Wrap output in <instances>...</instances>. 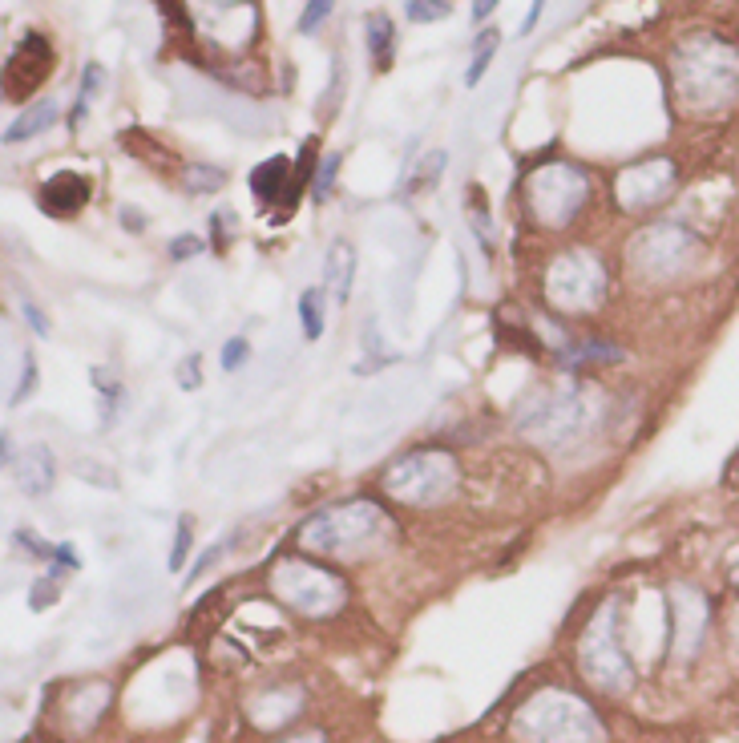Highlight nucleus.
Masks as SVG:
<instances>
[{
    "mask_svg": "<svg viewBox=\"0 0 739 743\" xmlns=\"http://www.w3.org/2000/svg\"><path fill=\"white\" fill-rule=\"evenodd\" d=\"M675 89L687 110H719L739 89V53L719 37H691L675 53Z\"/></svg>",
    "mask_w": 739,
    "mask_h": 743,
    "instance_id": "f257e3e1",
    "label": "nucleus"
},
{
    "mask_svg": "<svg viewBox=\"0 0 739 743\" xmlns=\"http://www.w3.org/2000/svg\"><path fill=\"white\" fill-rule=\"evenodd\" d=\"M590 194V182L578 166L570 162H550L542 170H534L530 186H525V198H530V210L546 223V227H566L582 202Z\"/></svg>",
    "mask_w": 739,
    "mask_h": 743,
    "instance_id": "f03ea898",
    "label": "nucleus"
},
{
    "mask_svg": "<svg viewBox=\"0 0 739 743\" xmlns=\"http://www.w3.org/2000/svg\"><path fill=\"white\" fill-rule=\"evenodd\" d=\"M457 485V469L445 453H412L404 461H396L384 477V489L408 505H433L445 501Z\"/></svg>",
    "mask_w": 739,
    "mask_h": 743,
    "instance_id": "7ed1b4c3",
    "label": "nucleus"
},
{
    "mask_svg": "<svg viewBox=\"0 0 739 743\" xmlns=\"http://www.w3.org/2000/svg\"><path fill=\"white\" fill-rule=\"evenodd\" d=\"M546 295L562 311H590L606 295V271L590 251H570L550 267Z\"/></svg>",
    "mask_w": 739,
    "mask_h": 743,
    "instance_id": "20e7f679",
    "label": "nucleus"
},
{
    "mask_svg": "<svg viewBox=\"0 0 739 743\" xmlns=\"http://www.w3.org/2000/svg\"><path fill=\"white\" fill-rule=\"evenodd\" d=\"M671 190H675L671 158H647V162H635L630 170L618 174V202H622V210H635V215L663 202Z\"/></svg>",
    "mask_w": 739,
    "mask_h": 743,
    "instance_id": "39448f33",
    "label": "nucleus"
},
{
    "mask_svg": "<svg viewBox=\"0 0 739 743\" xmlns=\"http://www.w3.org/2000/svg\"><path fill=\"white\" fill-rule=\"evenodd\" d=\"M53 69V49L41 33H25L21 45L13 49L9 65H5V97L9 101H25L41 81L45 73Z\"/></svg>",
    "mask_w": 739,
    "mask_h": 743,
    "instance_id": "423d86ee",
    "label": "nucleus"
},
{
    "mask_svg": "<svg viewBox=\"0 0 739 743\" xmlns=\"http://www.w3.org/2000/svg\"><path fill=\"white\" fill-rule=\"evenodd\" d=\"M691 247V235H683L679 227H659V231H647L639 239V251H635V267L651 279H667L683 267V255Z\"/></svg>",
    "mask_w": 739,
    "mask_h": 743,
    "instance_id": "0eeeda50",
    "label": "nucleus"
},
{
    "mask_svg": "<svg viewBox=\"0 0 739 743\" xmlns=\"http://www.w3.org/2000/svg\"><path fill=\"white\" fill-rule=\"evenodd\" d=\"M85 202H89V178H85V174L61 170V174H53V178L41 186V206L49 210V215H57V219L77 215Z\"/></svg>",
    "mask_w": 739,
    "mask_h": 743,
    "instance_id": "6e6552de",
    "label": "nucleus"
},
{
    "mask_svg": "<svg viewBox=\"0 0 739 743\" xmlns=\"http://www.w3.org/2000/svg\"><path fill=\"white\" fill-rule=\"evenodd\" d=\"M13 477H17L21 493H29V497H45V493L53 489V477H57V469H53V453H49L45 445H29V449L17 457Z\"/></svg>",
    "mask_w": 739,
    "mask_h": 743,
    "instance_id": "1a4fd4ad",
    "label": "nucleus"
},
{
    "mask_svg": "<svg viewBox=\"0 0 739 743\" xmlns=\"http://www.w3.org/2000/svg\"><path fill=\"white\" fill-rule=\"evenodd\" d=\"M291 162L283 158V154H275V158H267V162H259L255 170H251V194L263 202V206H275V202H287V190H291Z\"/></svg>",
    "mask_w": 739,
    "mask_h": 743,
    "instance_id": "9d476101",
    "label": "nucleus"
},
{
    "mask_svg": "<svg viewBox=\"0 0 739 743\" xmlns=\"http://www.w3.org/2000/svg\"><path fill=\"white\" fill-rule=\"evenodd\" d=\"M324 275H328V287L336 295V303H348L352 295V275H356V251L348 243H336L324 259Z\"/></svg>",
    "mask_w": 739,
    "mask_h": 743,
    "instance_id": "9b49d317",
    "label": "nucleus"
},
{
    "mask_svg": "<svg viewBox=\"0 0 739 743\" xmlns=\"http://www.w3.org/2000/svg\"><path fill=\"white\" fill-rule=\"evenodd\" d=\"M57 122V105L45 97V101H37V105H29V110L5 130V142L9 146H17V142H29V138H37V134H45L49 126Z\"/></svg>",
    "mask_w": 739,
    "mask_h": 743,
    "instance_id": "f8f14e48",
    "label": "nucleus"
},
{
    "mask_svg": "<svg viewBox=\"0 0 739 743\" xmlns=\"http://www.w3.org/2000/svg\"><path fill=\"white\" fill-rule=\"evenodd\" d=\"M364 37H368V49L376 57V69H388L392 65V45H396V25L388 13H368L364 17Z\"/></svg>",
    "mask_w": 739,
    "mask_h": 743,
    "instance_id": "ddd939ff",
    "label": "nucleus"
},
{
    "mask_svg": "<svg viewBox=\"0 0 739 743\" xmlns=\"http://www.w3.org/2000/svg\"><path fill=\"white\" fill-rule=\"evenodd\" d=\"M497 45H501V33H497V29H481V33H477V41H473V61H469V69H465V85H469V89L481 85L489 61H493V53H497Z\"/></svg>",
    "mask_w": 739,
    "mask_h": 743,
    "instance_id": "4468645a",
    "label": "nucleus"
},
{
    "mask_svg": "<svg viewBox=\"0 0 739 743\" xmlns=\"http://www.w3.org/2000/svg\"><path fill=\"white\" fill-rule=\"evenodd\" d=\"M299 324H303V340L324 336V291L320 287H307L299 295Z\"/></svg>",
    "mask_w": 739,
    "mask_h": 743,
    "instance_id": "2eb2a0df",
    "label": "nucleus"
},
{
    "mask_svg": "<svg viewBox=\"0 0 739 743\" xmlns=\"http://www.w3.org/2000/svg\"><path fill=\"white\" fill-rule=\"evenodd\" d=\"M445 150H433V154H425V162H420L412 174H408V182H404V194H416V190H425L429 182L437 186V178H441V170H445Z\"/></svg>",
    "mask_w": 739,
    "mask_h": 743,
    "instance_id": "dca6fc26",
    "label": "nucleus"
},
{
    "mask_svg": "<svg viewBox=\"0 0 739 743\" xmlns=\"http://www.w3.org/2000/svg\"><path fill=\"white\" fill-rule=\"evenodd\" d=\"M453 13L449 0H404V17L412 25H433V21H445Z\"/></svg>",
    "mask_w": 739,
    "mask_h": 743,
    "instance_id": "f3484780",
    "label": "nucleus"
},
{
    "mask_svg": "<svg viewBox=\"0 0 739 743\" xmlns=\"http://www.w3.org/2000/svg\"><path fill=\"white\" fill-rule=\"evenodd\" d=\"M332 9H336V0H307V5H303V17H299V33L303 37H311V33H320L324 29V21L332 17Z\"/></svg>",
    "mask_w": 739,
    "mask_h": 743,
    "instance_id": "a211bd4d",
    "label": "nucleus"
},
{
    "mask_svg": "<svg viewBox=\"0 0 739 743\" xmlns=\"http://www.w3.org/2000/svg\"><path fill=\"white\" fill-rule=\"evenodd\" d=\"M336 170H340V150H336V154H324V162L315 166V178H311V198H315V202L328 198V190H332V182H336Z\"/></svg>",
    "mask_w": 739,
    "mask_h": 743,
    "instance_id": "6ab92c4d",
    "label": "nucleus"
},
{
    "mask_svg": "<svg viewBox=\"0 0 739 743\" xmlns=\"http://www.w3.org/2000/svg\"><path fill=\"white\" fill-rule=\"evenodd\" d=\"M186 186L190 190H219L223 186V170H215V166H190L186 170Z\"/></svg>",
    "mask_w": 739,
    "mask_h": 743,
    "instance_id": "aec40b11",
    "label": "nucleus"
},
{
    "mask_svg": "<svg viewBox=\"0 0 739 743\" xmlns=\"http://www.w3.org/2000/svg\"><path fill=\"white\" fill-rule=\"evenodd\" d=\"M247 356H251V344H247L243 336L227 340V344H223V372H239V368L247 364Z\"/></svg>",
    "mask_w": 739,
    "mask_h": 743,
    "instance_id": "412c9836",
    "label": "nucleus"
},
{
    "mask_svg": "<svg viewBox=\"0 0 739 743\" xmlns=\"http://www.w3.org/2000/svg\"><path fill=\"white\" fill-rule=\"evenodd\" d=\"M186 554H190V517L178 521V538H174V550H170V570H182Z\"/></svg>",
    "mask_w": 739,
    "mask_h": 743,
    "instance_id": "4be33fe9",
    "label": "nucleus"
},
{
    "mask_svg": "<svg viewBox=\"0 0 739 743\" xmlns=\"http://www.w3.org/2000/svg\"><path fill=\"white\" fill-rule=\"evenodd\" d=\"M206 243L198 239V235H178L174 243H170V259H190V255H198Z\"/></svg>",
    "mask_w": 739,
    "mask_h": 743,
    "instance_id": "5701e85b",
    "label": "nucleus"
},
{
    "mask_svg": "<svg viewBox=\"0 0 739 743\" xmlns=\"http://www.w3.org/2000/svg\"><path fill=\"white\" fill-rule=\"evenodd\" d=\"M101 89V65H85V77H81V105H89V97Z\"/></svg>",
    "mask_w": 739,
    "mask_h": 743,
    "instance_id": "b1692460",
    "label": "nucleus"
},
{
    "mask_svg": "<svg viewBox=\"0 0 739 743\" xmlns=\"http://www.w3.org/2000/svg\"><path fill=\"white\" fill-rule=\"evenodd\" d=\"M33 380H37V364H33V356H25V380H21V388L9 396V404H21V400H25V392L33 388Z\"/></svg>",
    "mask_w": 739,
    "mask_h": 743,
    "instance_id": "393cba45",
    "label": "nucleus"
},
{
    "mask_svg": "<svg viewBox=\"0 0 739 743\" xmlns=\"http://www.w3.org/2000/svg\"><path fill=\"white\" fill-rule=\"evenodd\" d=\"M21 311H25V320H29V328H33L37 336H49V320H45V315H41V311H37L33 303H25Z\"/></svg>",
    "mask_w": 739,
    "mask_h": 743,
    "instance_id": "a878e982",
    "label": "nucleus"
},
{
    "mask_svg": "<svg viewBox=\"0 0 739 743\" xmlns=\"http://www.w3.org/2000/svg\"><path fill=\"white\" fill-rule=\"evenodd\" d=\"M542 5H546V0H534V9H530V17H525V21L517 25V37H530V33L538 29V17H542Z\"/></svg>",
    "mask_w": 739,
    "mask_h": 743,
    "instance_id": "bb28decb",
    "label": "nucleus"
},
{
    "mask_svg": "<svg viewBox=\"0 0 739 743\" xmlns=\"http://www.w3.org/2000/svg\"><path fill=\"white\" fill-rule=\"evenodd\" d=\"M223 550H227V546H210V550H206V554H202V558H198V570H194V574H190V582H194V578H198V574H202V570H206V566H215V562H219V558H223Z\"/></svg>",
    "mask_w": 739,
    "mask_h": 743,
    "instance_id": "cd10ccee",
    "label": "nucleus"
},
{
    "mask_svg": "<svg viewBox=\"0 0 739 743\" xmlns=\"http://www.w3.org/2000/svg\"><path fill=\"white\" fill-rule=\"evenodd\" d=\"M501 5V0H473V21L481 25V21H489V13Z\"/></svg>",
    "mask_w": 739,
    "mask_h": 743,
    "instance_id": "c85d7f7f",
    "label": "nucleus"
},
{
    "mask_svg": "<svg viewBox=\"0 0 739 743\" xmlns=\"http://www.w3.org/2000/svg\"><path fill=\"white\" fill-rule=\"evenodd\" d=\"M194 368H198V356H186V364H182V388H194L198 384Z\"/></svg>",
    "mask_w": 739,
    "mask_h": 743,
    "instance_id": "c756f323",
    "label": "nucleus"
}]
</instances>
